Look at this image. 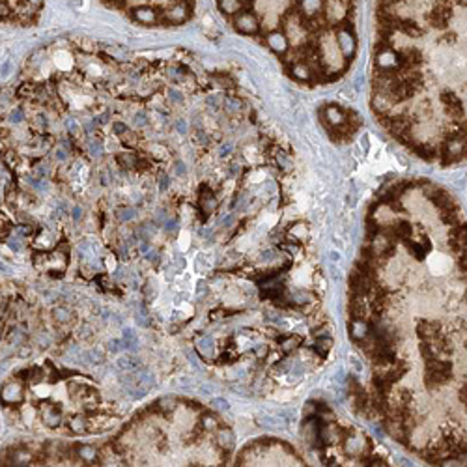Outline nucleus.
<instances>
[{
	"instance_id": "f257e3e1",
	"label": "nucleus",
	"mask_w": 467,
	"mask_h": 467,
	"mask_svg": "<svg viewBox=\"0 0 467 467\" xmlns=\"http://www.w3.org/2000/svg\"><path fill=\"white\" fill-rule=\"evenodd\" d=\"M349 316L385 430L428 463L467 465V219L449 191L404 180L379 193Z\"/></svg>"
},
{
	"instance_id": "f03ea898",
	"label": "nucleus",
	"mask_w": 467,
	"mask_h": 467,
	"mask_svg": "<svg viewBox=\"0 0 467 467\" xmlns=\"http://www.w3.org/2000/svg\"><path fill=\"white\" fill-rule=\"evenodd\" d=\"M370 103L422 161H465L467 0H377Z\"/></svg>"
},
{
	"instance_id": "7ed1b4c3",
	"label": "nucleus",
	"mask_w": 467,
	"mask_h": 467,
	"mask_svg": "<svg viewBox=\"0 0 467 467\" xmlns=\"http://www.w3.org/2000/svg\"><path fill=\"white\" fill-rule=\"evenodd\" d=\"M239 34L267 47L292 79L335 83L357 54L355 0H215Z\"/></svg>"
},
{
	"instance_id": "20e7f679",
	"label": "nucleus",
	"mask_w": 467,
	"mask_h": 467,
	"mask_svg": "<svg viewBox=\"0 0 467 467\" xmlns=\"http://www.w3.org/2000/svg\"><path fill=\"white\" fill-rule=\"evenodd\" d=\"M321 124L325 125L329 135L335 141H348L361 127V118L353 111L344 108L337 103H329L320 111Z\"/></svg>"
},
{
	"instance_id": "39448f33",
	"label": "nucleus",
	"mask_w": 467,
	"mask_h": 467,
	"mask_svg": "<svg viewBox=\"0 0 467 467\" xmlns=\"http://www.w3.org/2000/svg\"><path fill=\"white\" fill-rule=\"evenodd\" d=\"M197 349L204 359H211V357H213V351H215V344L209 337H200L197 340Z\"/></svg>"
},
{
	"instance_id": "423d86ee",
	"label": "nucleus",
	"mask_w": 467,
	"mask_h": 467,
	"mask_svg": "<svg viewBox=\"0 0 467 467\" xmlns=\"http://www.w3.org/2000/svg\"><path fill=\"white\" fill-rule=\"evenodd\" d=\"M2 398H4V402H8V404L19 402V400H21V387H19L17 383H8L6 387H4V391H2Z\"/></svg>"
},
{
	"instance_id": "0eeeda50",
	"label": "nucleus",
	"mask_w": 467,
	"mask_h": 467,
	"mask_svg": "<svg viewBox=\"0 0 467 467\" xmlns=\"http://www.w3.org/2000/svg\"><path fill=\"white\" fill-rule=\"evenodd\" d=\"M217 443H219L221 449L230 450L232 447H234V443H236V435H234L232 430H221V432L217 433Z\"/></svg>"
},
{
	"instance_id": "6e6552de",
	"label": "nucleus",
	"mask_w": 467,
	"mask_h": 467,
	"mask_svg": "<svg viewBox=\"0 0 467 467\" xmlns=\"http://www.w3.org/2000/svg\"><path fill=\"white\" fill-rule=\"evenodd\" d=\"M60 419H62V413H60V409L54 407V405H49L45 409V413H43V421H45V424H49L51 428L58 426V424H60Z\"/></svg>"
},
{
	"instance_id": "1a4fd4ad",
	"label": "nucleus",
	"mask_w": 467,
	"mask_h": 467,
	"mask_svg": "<svg viewBox=\"0 0 467 467\" xmlns=\"http://www.w3.org/2000/svg\"><path fill=\"white\" fill-rule=\"evenodd\" d=\"M68 426H69V430H71L73 433H83V432H86V430L90 428V426H88V422H86L85 417H80V415L71 417V419H69V424H68Z\"/></svg>"
},
{
	"instance_id": "9d476101",
	"label": "nucleus",
	"mask_w": 467,
	"mask_h": 467,
	"mask_svg": "<svg viewBox=\"0 0 467 467\" xmlns=\"http://www.w3.org/2000/svg\"><path fill=\"white\" fill-rule=\"evenodd\" d=\"M116 365H118L120 370L124 372H135L139 366H141V361L135 359V357H120L118 361H116Z\"/></svg>"
},
{
	"instance_id": "9b49d317",
	"label": "nucleus",
	"mask_w": 467,
	"mask_h": 467,
	"mask_svg": "<svg viewBox=\"0 0 467 467\" xmlns=\"http://www.w3.org/2000/svg\"><path fill=\"white\" fill-rule=\"evenodd\" d=\"M122 340H124V348H127V349H135L136 342H139L135 331L129 329V327H125L124 329V333H122Z\"/></svg>"
},
{
	"instance_id": "f8f14e48",
	"label": "nucleus",
	"mask_w": 467,
	"mask_h": 467,
	"mask_svg": "<svg viewBox=\"0 0 467 467\" xmlns=\"http://www.w3.org/2000/svg\"><path fill=\"white\" fill-rule=\"evenodd\" d=\"M77 454H79V458L83 461H94L96 460V449L94 447H88V445H80V447H77Z\"/></svg>"
},
{
	"instance_id": "ddd939ff",
	"label": "nucleus",
	"mask_w": 467,
	"mask_h": 467,
	"mask_svg": "<svg viewBox=\"0 0 467 467\" xmlns=\"http://www.w3.org/2000/svg\"><path fill=\"white\" fill-rule=\"evenodd\" d=\"M195 267H197L198 273H208L211 269V262H209L208 254H198L197 260H195Z\"/></svg>"
},
{
	"instance_id": "4468645a",
	"label": "nucleus",
	"mask_w": 467,
	"mask_h": 467,
	"mask_svg": "<svg viewBox=\"0 0 467 467\" xmlns=\"http://www.w3.org/2000/svg\"><path fill=\"white\" fill-rule=\"evenodd\" d=\"M85 357H88V361H90V363H94V365H101L103 361H105V353H103L99 348H94L92 351L85 353Z\"/></svg>"
},
{
	"instance_id": "2eb2a0df",
	"label": "nucleus",
	"mask_w": 467,
	"mask_h": 467,
	"mask_svg": "<svg viewBox=\"0 0 467 467\" xmlns=\"http://www.w3.org/2000/svg\"><path fill=\"white\" fill-rule=\"evenodd\" d=\"M157 409H161L163 413H172L176 409L174 398H161L157 402Z\"/></svg>"
},
{
	"instance_id": "dca6fc26",
	"label": "nucleus",
	"mask_w": 467,
	"mask_h": 467,
	"mask_svg": "<svg viewBox=\"0 0 467 467\" xmlns=\"http://www.w3.org/2000/svg\"><path fill=\"white\" fill-rule=\"evenodd\" d=\"M211 407L217 411H228L230 409V404H228V400L221 398V396H215V398H211Z\"/></svg>"
},
{
	"instance_id": "f3484780",
	"label": "nucleus",
	"mask_w": 467,
	"mask_h": 467,
	"mask_svg": "<svg viewBox=\"0 0 467 467\" xmlns=\"http://www.w3.org/2000/svg\"><path fill=\"white\" fill-rule=\"evenodd\" d=\"M54 318H57V321H60V323H66V321L71 320V314H69L68 309L58 307V309H54Z\"/></svg>"
},
{
	"instance_id": "a211bd4d",
	"label": "nucleus",
	"mask_w": 467,
	"mask_h": 467,
	"mask_svg": "<svg viewBox=\"0 0 467 467\" xmlns=\"http://www.w3.org/2000/svg\"><path fill=\"white\" fill-rule=\"evenodd\" d=\"M135 215H136V211L135 209H131V208L118 209V219L120 221H131V219H135Z\"/></svg>"
},
{
	"instance_id": "6ab92c4d",
	"label": "nucleus",
	"mask_w": 467,
	"mask_h": 467,
	"mask_svg": "<svg viewBox=\"0 0 467 467\" xmlns=\"http://www.w3.org/2000/svg\"><path fill=\"white\" fill-rule=\"evenodd\" d=\"M191 245V237H189V232H181L180 234V249L181 251H187Z\"/></svg>"
},
{
	"instance_id": "aec40b11",
	"label": "nucleus",
	"mask_w": 467,
	"mask_h": 467,
	"mask_svg": "<svg viewBox=\"0 0 467 467\" xmlns=\"http://www.w3.org/2000/svg\"><path fill=\"white\" fill-rule=\"evenodd\" d=\"M202 424H204V428H206V430H209V432L217 428V421H215L213 417H209V415L204 417V419H202Z\"/></svg>"
},
{
	"instance_id": "412c9836",
	"label": "nucleus",
	"mask_w": 467,
	"mask_h": 467,
	"mask_svg": "<svg viewBox=\"0 0 467 467\" xmlns=\"http://www.w3.org/2000/svg\"><path fill=\"white\" fill-rule=\"evenodd\" d=\"M108 351H113V353H118L120 349L124 348V340L120 342V340H108Z\"/></svg>"
},
{
	"instance_id": "4be33fe9",
	"label": "nucleus",
	"mask_w": 467,
	"mask_h": 467,
	"mask_svg": "<svg viewBox=\"0 0 467 467\" xmlns=\"http://www.w3.org/2000/svg\"><path fill=\"white\" fill-rule=\"evenodd\" d=\"M206 293H208V284H206L204 281H200L197 284V295H198V297H204Z\"/></svg>"
},
{
	"instance_id": "5701e85b",
	"label": "nucleus",
	"mask_w": 467,
	"mask_h": 467,
	"mask_svg": "<svg viewBox=\"0 0 467 467\" xmlns=\"http://www.w3.org/2000/svg\"><path fill=\"white\" fill-rule=\"evenodd\" d=\"M176 228H178V221L176 219L164 221V230L167 232H176Z\"/></svg>"
},
{
	"instance_id": "b1692460",
	"label": "nucleus",
	"mask_w": 467,
	"mask_h": 467,
	"mask_svg": "<svg viewBox=\"0 0 467 467\" xmlns=\"http://www.w3.org/2000/svg\"><path fill=\"white\" fill-rule=\"evenodd\" d=\"M41 377H43V374H41V370H40V368H36V370H32V376H29V379H30V381H34L36 385H38V383H40V379H41Z\"/></svg>"
},
{
	"instance_id": "393cba45",
	"label": "nucleus",
	"mask_w": 467,
	"mask_h": 467,
	"mask_svg": "<svg viewBox=\"0 0 467 467\" xmlns=\"http://www.w3.org/2000/svg\"><path fill=\"white\" fill-rule=\"evenodd\" d=\"M10 342H12V344L24 342V335H23V333H19V331H13L12 338H10Z\"/></svg>"
},
{
	"instance_id": "a878e982",
	"label": "nucleus",
	"mask_w": 467,
	"mask_h": 467,
	"mask_svg": "<svg viewBox=\"0 0 467 467\" xmlns=\"http://www.w3.org/2000/svg\"><path fill=\"white\" fill-rule=\"evenodd\" d=\"M174 265L178 267V271L185 269V258H181L180 254H178V256H174Z\"/></svg>"
},
{
	"instance_id": "bb28decb",
	"label": "nucleus",
	"mask_w": 467,
	"mask_h": 467,
	"mask_svg": "<svg viewBox=\"0 0 467 467\" xmlns=\"http://www.w3.org/2000/svg\"><path fill=\"white\" fill-rule=\"evenodd\" d=\"M34 391H36V394H38V396H47V394H49V389H47L45 385H38Z\"/></svg>"
},
{
	"instance_id": "cd10ccee",
	"label": "nucleus",
	"mask_w": 467,
	"mask_h": 467,
	"mask_svg": "<svg viewBox=\"0 0 467 467\" xmlns=\"http://www.w3.org/2000/svg\"><path fill=\"white\" fill-rule=\"evenodd\" d=\"M146 258L150 260V262H157V258H159L157 251H150V249H148V251H146Z\"/></svg>"
},
{
	"instance_id": "c85d7f7f",
	"label": "nucleus",
	"mask_w": 467,
	"mask_h": 467,
	"mask_svg": "<svg viewBox=\"0 0 467 467\" xmlns=\"http://www.w3.org/2000/svg\"><path fill=\"white\" fill-rule=\"evenodd\" d=\"M90 335H92V329H90V327H86V325H85L83 329H80V338H83V340H86V338H90Z\"/></svg>"
},
{
	"instance_id": "c756f323",
	"label": "nucleus",
	"mask_w": 467,
	"mask_h": 467,
	"mask_svg": "<svg viewBox=\"0 0 467 467\" xmlns=\"http://www.w3.org/2000/svg\"><path fill=\"white\" fill-rule=\"evenodd\" d=\"M80 217H83V208L77 206V208H73V221H79Z\"/></svg>"
},
{
	"instance_id": "7c9ffc66",
	"label": "nucleus",
	"mask_w": 467,
	"mask_h": 467,
	"mask_svg": "<svg viewBox=\"0 0 467 467\" xmlns=\"http://www.w3.org/2000/svg\"><path fill=\"white\" fill-rule=\"evenodd\" d=\"M107 267H111V269H114V267H116V262H114L113 256H108V258H107Z\"/></svg>"
}]
</instances>
